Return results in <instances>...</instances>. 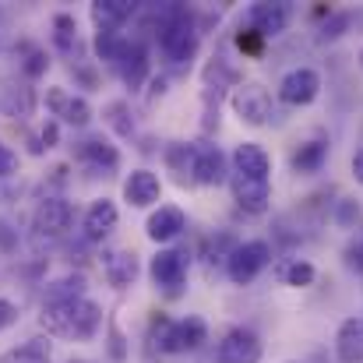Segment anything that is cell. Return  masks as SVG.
Returning a JSON list of instances; mask_svg holds the SVG:
<instances>
[{"label": "cell", "instance_id": "6da1fadb", "mask_svg": "<svg viewBox=\"0 0 363 363\" xmlns=\"http://www.w3.org/2000/svg\"><path fill=\"white\" fill-rule=\"evenodd\" d=\"M43 328L50 335H60V339H74V342H89L99 325H103V307L89 296L82 300H71V303H43V314H39Z\"/></svg>", "mask_w": 363, "mask_h": 363}, {"label": "cell", "instance_id": "7a4b0ae2", "mask_svg": "<svg viewBox=\"0 0 363 363\" xmlns=\"http://www.w3.org/2000/svg\"><path fill=\"white\" fill-rule=\"evenodd\" d=\"M155 39H159V50H162V57L169 60V64H187L194 53H198V28H194V18H191V11H184V7H166L162 14H159V32H155Z\"/></svg>", "mask_w": 363, "mask_h": 363}, {"label": "cell", "instance_id": "3957f363", "mask_svg": "<svg viewBox=\"0 0 363 363\" xmlns=\"http://www.w3.org/2000/svg\"><path fill=\"white\" fill-rule=\"evenodd\" d=\"M155 346L162 353H194L205 339H208V325L194 314L180 318V321H169V318H159L155 332H152Z\"/></svg>", "mask_w": 363, "mask_h": 363}, {"label": "cell", "instance_id": "277c9868", "mask_svg": "<svg viewBox=\"0 0 363 363\" xmlns=\"http://www.w3.org/2000/svg\"><path fill=\"white\" fill-rule=\"evenodd\" d=\"M272 261V247L264 240H243L237 243L230 254H226V275L237 282V286H247L254 282Z\"/></svg>", "mask_w": 363, "mask_h": 363}, {"label": "cell", "instance_id": "5b68a950", "mask_svg": "<svg viewBox=\"0 0 363 363\" xmlns=\"http://www.w3.org/2000/svg\"><path fill=\"white\" fill-rule=\"evenodd\" d=\"M191 180L205 187H219L230 180V162L219 145H194L191 148Z\"/></svg>", "mask_w": 363, "mask_h": 363}, {"label": "cell", "instance_id": "8992f818", "mask_svg": "<svg viewBox=\"0 0 363 363\" xmlns=\"http://www.w3.org/2000/svg\"><path fill=\"white\" fill-rule=\"evenodd\" d=\"M321 92V74L314 67H293L279 82V103L286 106H311Z\"/></svg>", "mask_w": 363, "mask_h": 363}, {"label": "cell", "instance_id": "52a82bcc", "mask_svg": "<svg viewBox=\"0 0 363 363\" xmlns=\"http://www.w3.org/2000/svg\"><path fill=\"white\" fill-rule=\"evenodd\" d=\"M233 110H237V117H240L243 123L261 127V123L272 121V96H268L264 85H257V82H243V85L233 89Z\"/></svg>", "mask_w": 363, "mask_h": 363}, {"label": "cell", "instance_id": "ba28073f", "mask_svg": "<svg viewBox=\"0 0 363 363\" xmlns=\"http://www.w3.org/2000/svg\"><path fill=\"white\" fill-rule=\"evenodd\" d=\"M74 223V208L67 198H43L35 205V216H32V226L39 237H64Z\"/></svg>", "mask_w": 363, "mask_h": 363}, {"label": "cell", "instance_id": "9c48e42d", "mask_svg": "<svg viewBox=\"0 0 363 363\" xmlns=\"http://www.w3.org/2000/svg\"><path fill=\"white\" fill-rule=\"evenodd\" d=\"M148 275H152V282H155L159 289L177 293V289L187 282V254H184V250H173V247H162V250L152 257Z\"/></svg>", "mask_w": 363, "mask_h": 363}, {"label": "cell", "instance_id": "30bf717a", "mask_svg": "<svg viewBox=\"0 0 363 363\" xmlns=\"http://www.w3.org/2000/svg\"><path fill=\"white\" fill-rule=\"evenodd\" d=\"M216 363H261V339L250 328H230L216 346Z\"/></svg>", "mask_w": 363, "mask_h": 363}, {"label": "cell", "instance_id": "8fae6325", "mask_svg": "<svg viewBox=\"0 0 363 363\" xmlns=\"http://www.w3.org/2000/svg\"><path fill=\"white\" fill-rule=\"evenodd\" d=\"M113 67H117V74L123 78V85H127L130 92H138V89L148 82V50H145L138 39H123Z\"/></svg>", "mask_w": 363, "mask_h": 363}, {"label": "cell", "instance_id": "7c38bea8", "mask_svg": "<svg viewBox=\"0 0 363 363\" xmlns=\"http://www.w3.org/2000/svg\"><path fill=\"white\" fill-rule=\"evenodd\" d=\"M46 110H50L57 121L71 123V127H85V123L92 121V106H89V99L71 96L67 89H46Z\"/></svg>", "mask_w": 363, "mask_h": 363}, {"label": "cell", "instance_id": "4fadbf2b", "mask_svg": "<svg viewBox=\"0 0 363 363\" xmlns=\"http://www.w3.org/2000/svg\"><path fill=\"white\" fill-rule=\"evenodd\" d=\"M74 155H78V162H85V166L96 169V173H117V166H121L117 145H110L103 134H92V138L78 141Z\"/></svg>", "mask_w": 363, "mask_h": 363}, {"label": "cell", "instance_id": "5bb4252c", "mask_svg": "<svg viewBox=\"0 0 363 363\" xmlns=\"http://www.w3.org/2000/svg\"><path fill=\"white\" fill-rule=\"evenodd\" d=\"M117 219H121V212H117V205L110 201V198H96L92 205H89V212H85V219H82V230H85V240L89 243H103L110 233H113V226H117Z\"/></svg>", "mask_w": 363, "mask_h": 363}, {"label": "cell", "instance_id": "9a60e30c", "mask_svg": "<svg viewBox=\"0 0 363 363\" xmlns=\"http://www.w3.org/2000/svg\"><path fill=\"white\" fill-rule=\"evenodd\" d=\"M289 4H254L247 11V21H250V32H257L261 39H272V35H282L286 25H289Z\"/></svg>", "mask_w": 363, "mask_h": 363}, {"label": "cell", "instance_id": "2e32d148", "mask_svg": "<svg viewBox=\"0 0 363 363\" xmlns=\"http://www.w3.org/2000/svg\"><path fill=\"white\" fill-rule=\"evenodd\" d=\"M230 173H240L247 180H264L268 184V177H272V159H268V152L261 148V145H254V141H243L233 148V169Z\"/></svg>", "mask_w": 363, "mask_h": 363}, {"label": "cell", "instance_id": "e0dca14e", "mask_svg": "<svg viewBox=\"0 0 363 363\" xmlns=\"http://www.w3.org/2000/svg\"><path fill=\"white\" fill-rule=\"evenodd\" d=\"M184 230H187V219H184V212H180L177 205H159V208L148 216V223H145V233H148L152 243L177 240Z\"/></svg>", "mask_w": 363, "mask_h": 363}, {"label": "cell", "instance_id": "ac0fdd59", "mask_svg": "<svg viewBox=\"0 0 363 363\" xmlns=\"http://www.w3.org/2000/svg\"><path fill=\"white\" fill-rule=\"evenodd\" d=\"M123 198L130 208H148L162 198V184L152 169H134L127 180H123Z\"/></svg>", "mask_w": 363, "mask_h": 363}, {"label": "cell", "instance_id": "d6986e66", "mask_svg": "<svg viewBox=\"0 0 363 363\" xmlns=\"http://www.w3.org/2000/svg\"><path fill=\"white\" fill-rule=\"evenodd\" d=\"M230 187H233V198H237V205H240L243 212L261 216V212L268 208L272 184H264V180H247L240 173H230Z\"/></svg>", "mask_w": 363, "mask_h": 363}, {"label": "cell", "instance_id": "ffe728a7", "mask_svg": "<svg viewBox=\"0 0 363 363\" xmlns=\"http://www.w3.org/2000/svg\"><path fill=\"white\" fill-rule=\"evenodd\" d=\"M138 272H141V264H138V254L134 250H106L103 254V275H106V282L113 289L134 286Z\"/></svg>", "mask_w": 363, "mask_h": 363}, {"label": "cell", "instance_id": "44dd1931", "mask_svg": "<svg viewBox=\"0 0 363 363\" xmlns=\"http://www.w3.org/2000/svg\"><path fill=\"white\" fill-rule=\"evenodd\" d=\"M335 357L339 363H363V318L342 321L335 335Z\"/></svg>", "mask_w": 363, "mask_h": 363}, {"label": "cell", "instance_id": "7402d4cb", "mask_svg": "<svg viewBox=\"0 0 363 363\" xmlns=\"http://www.w3.org/2000/svg\"><path fill=\"white\" fill-rule=\"evenodd\" d=\"M0 113L4 117H14V121H25L35 113V92L28 85H11L0 92Z\"/></svg>", "mask_w": 363, "mask_h": 363}, {"label": "cell", "instance_id": "603a6c76", "mask_svg": "<svg viewBox=\"0 0 363 363\" xmlns=\"http://www.w3.org/2000/svg\"><path fill=\"white\" fill-rule=\"evenodd\" d=\"M138 11L134 0H96L92 4V18L99 28H121L123 21H130Z\"/></svg>", "mask_w": 363, "mask_h": 363}, {"label": "cell", "instance_id": "cb8c5ba5", "mask_svg": "<svg viewBox=\"0 0 363 363\" xmlns=\"http://www.w3.org/2000/svg\"><path fill=\"white\" fill-rule=\"evenodd\" d=\"M0 363H53V342L50 339H28V342L0 353Z\"/></svg>", "mask_w": 363, "mask_h": 363}, {"label": "cell", "instance_id": "d4e9b609", "mask_svg": "<svg viewBox=\"0 0 363 363\" xmlns=\"http://www.w3.org/2000/svg\"><path fill=\"white\" fill-rule=\"evenodd\" d=\"M82 296H85V275H60L46 286L43 303H71V300H82Z\"/></svg>", "mask_w": 363, "mask_h": 363}, {"label": "cell", "instance_id": "484cf974", "mask_svg": "<svg viewBox=\"0 0 363 363\" xmlns=\"http://www.w3.org/2000/svg\"><path fill=\"white\" fill-rule=\"evenodd\" d=\"M325 155H328V145L325 141H307L293 155V166H296V173H318L321 162H325Z\"/></svg>", "mask_w": 363, "mask_h": 363}, {"label": "cell", "instance_id": "4316f807", "mask_svg": "<svg viewBox=\"0 0 363 363\" xmlns=\"http://www.w3.org/2000/svg\"><path fill=\"white\" fill-rule=\"evenodd\" d=\"M279 279H282L286 286H296V289H300V286H311V282L318 279V272H314L311 261H300V257H296V261H289V264L279 268Z\"/></svg>", "mask_w": 363, "mask_h": 363}, {"label": "cell", "instance_id": "83f0119b", "mask_svg": "<svg viewBox=\"0 0 363 363\" xmlns=\"http://www.w3.org/2000/svg\"><path fill=\"white\" fill-rule=\"evenodd\" d=\"M53 43H57V50H64V53H71V50L78 46V25H74L71 14H57V18H53Z\"/></svg>", "mask_w": 363, "mask_h": 363}, {"label": "cell", "instance_id": "f1b7e54d", "mask_svg": "<svg viewBox=\"0 0 363 363\" xmlns=\"http://www.w3.org/2000/svg\"><path fill=\"white\" fill-rule=\"evenodd\" d=\"M121 46H123L121 28H99V32H96V57H99V60L113 64L117 53H121Z\"/></svg>", "mask_w": 363, "mask_h": 363}, {"label": "cell", "instance_id": "f546056e", "mask_svg": "<svg viewBox=\"0 0 363 363\" xmlns=\"http://www.w3.org/2000/svg\"><path fill=\"white\" fill-rule=\"evenodd\" d=\"M106 121H110V127H113L121 138H130V134H134V121H130V110H127L123 99H117V103L106 106Z\"/></svg>", "mask_w": 363, "mask_h": 363}, {"label": "cell", "instance_id": "4dcf8cb0", "mask_svg": "<svg viewBox=\"0 0 363 363\" xmlns=\"http://www.w3.org/2000/svg\"><path fill=\"white\" fill-rule=\"evenodd\" d=\"M46 64H50V60H46V53H43L39 46H28V57H25V64H21V67H25V74H28V78H39V74L46 71Z\"/></svg>", "mask_w": 363, "mask_h": 363}, {"label": "cell", "instance_id": "1f68e13d", "mask_svg": "<svg viewBox=\"0 0 363 363\" xmlns=\"http://www.w3.org/2000/svg\"><path fill=\"white\" fill-rule=\"evenodd\" d=\"M14 169H18V155H14V152H11V148L0 141V180H4V177H11Z\"/></svg>", "mask_w": 363, "mask_h": 363}, {"label": "cell", "instance_id": "d6a6232c", "mask_svg": "<svg viewBox=\"0 0 363 363\" xmlns=\"http://www.w3.org/2000/svg\"><path fill=\"white\" fill-rule=\"evenodd\" d=\"M14 321H18V307H14L11 300H4V296H0V332H7Z\"/></svg>", "mask_w": 363, "mask_h": 363}, {"label": "cell", "instance_id": "836d02e7", "mask_svg": "<svg viewBox=\"0 0 363 363\" xmlns=\"http://www.w3.org/2000/svg\"><path fill=\"white\" fill-rule=\"evenodd\" d=\"M57 138H60L57 121H46L43 123V130H39V145H43V148H53V145H57Z\"/></svg>", "mask_w": 363, "mask_h": 363}, {"label": "cell", "instance_id": "e575fe53", "mask_svg": "<svg viewBox=\"0 0 363 363\" xmlns=\"http://www.w3.org/2000/svg\"><path fill=\"white\" fill-rule=\"evenodd\" d=\"M14 243H18V233L0 219V250H14Z\"/></svg>", "mask_w": 363, "mask_h": 363}, {"label": "cell", "instance_id": "d590c367", "mask_svg": "<svg viewBox=\"0 0 363 363\" xmlns=\"http://www.w3.org/2000/svg\"><path fill=\"white\" fill-rule=\"evenodd\" d=\"M110 357L123 360V339H121V332H117V325H110Z\"/></svg>", "mask_w": 363, "mask_h": 363}, {"label": "cell", "instance_id": "8d00e7d4", "mask_svg": "<svg viewBox=\"0 0 363 363\" xmlns=\"http://www.w3.org/2000/svg\"><path fill=\"white\" fill-rule=\"evenodd\" d=\"M357 216H360V208H357L353 201H342V208H339V223H342V226H353Z\"/></svg>", "mask_w": 363, "mask_h": 363}, {"label": "cell", "instance_id": "74e56055", "mask_svg": "<svg viewBox=\"0 0 363 363\" xmlns=\"http://www.w3.org/2000/svg\"><path fill=\"white\" fill-rule=\"evenodd\" d=\"M353 177H357V180L363 184V148L357 152V155H353Z\"/></svg>", "mask_w": 363, "mask_h": 363}, {"label": "cell", "instance_id": "f35d334b", "mask_svg": "<svg viewBox=\"0 0 363 363\" xmlns=\"http://www.w3.org/2000/svg\"><path fill=\"white\" fill-rule=\"evenodd\" d=\"M71 363H85V360H71Z\"/></svg>", "mask_w": 363, "mask_h": 363}, {"label": "cell", "instance_id": "ab89813d", "mask_svg": "<svg viewBox=\"0 0 363 363\" xmlns=\"http://www.w3.org/2000/svg\"><path fill=\"white\" fill-rule=\"evenodd\" d=\"M360 64H363V53H360Z\"/></svg>", "mask_w": 363, "mask_h": 363}, {"label": "cell", "instance_id": "60d3db41", "mask_svg": "<svg viewBox=\"0 0 363 363\" xmlns=\"http://www.w3.org/2000/svg\"><path fill=\"white\" fill-rule=\"evenodd\" d=\"M289 363H296V360H289Z\"/></svg>", "mask_w": 363, "mask_h": 363}]
</instances>
